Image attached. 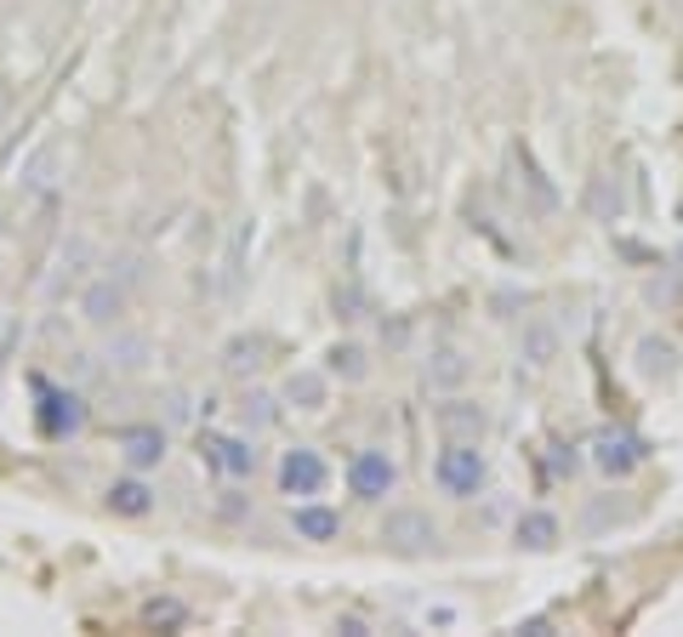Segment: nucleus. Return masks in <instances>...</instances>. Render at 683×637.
Instances as JSON below:
<instances>
[{
    "label": "nucleus",
    "mask_w": 683,
    "mask_h": 637,
    "mask_svg": "<svg viewBox=\"0 0 683 637\" xmlns=\"http://www.w3.org/2000/svg\"><path fill=\"white\" fill-rule=\"evenodd\" d=\"M485 478H490L485 450H478V444H467V439H444L439 462H434V483H439L444 495H455V501H473L478 490H485Z\"/></svg>",
    "instance_id": "f257e3e1"
},
{
    "label": "nucleus",
    "mask_w": 683,
    "mask_h": 637,
    "mask_svg": "<svg viewBox=\"0 0 683 637\" xmlns=\"http://www.w3.org/2000/svg\"><path fill=\"white\" fill-rule=\"evenodd\" d=\"M120 268H125L120 279H114V273H103V279H92V285L81 291V314H86L92 324H120L125 302H132V285H137V257H125Z\"/></svg>",
    "instance_id": "f03ea898"
},
{
    "label": "nucleus",
    "mask_w": 683,
    "mask_h": 637,
    "mask_svg": "<svg viewBox=\"0 0 683 637\" xmlns=\"http://www.w3.org/2000/svg\"><path fill=\"white\" fill-rule=\"evenodd\" d=\"M199 462L217 478H251L257 473V444L240 432H199Z\"/></svg>",
    "instance_id": "7ed1b4c3"
},
{
    "label": "nucleus",
    "mask_w": 683,
    "mask_h": 637,
    "mask_svg": "<svg viewBox=\"0 0 683 637\" xmlns=\"http://www.w3.org/2000/svg\"><path fill=\"white\" fill-rule=\"evenodd\" d=\"M325 483H331V467H325L319 450H308V444L285 450V462H280V495L314 501V495H325Z\"/></svg>",
    "instance_id": "20e7f679"
},
{
    "label": "nucleus",
    "mask_w": 683,
    "mask_h": 637,
    "mask_svg": "<svg viewBox=\"0 0 683 637\" xmlns=\"http://www.w3.org/2000/svg\"><path fill=\"white\" fill-rule=\"evenodd\" d=\"M347 490L359 495V501H388L399 490V467H393V455L388 450H359L347 462Z\"/></svg>",
    "instance_id": "39448f33"
},
{
    "label": "nucleus",
    "mask_w": 683,
    "mask_h": 637,
    "mask_svg": "<svg viewBox=\"0 0 683 637\" xmlns=\"http://www.w3.org/2000/svg\"><path fill=\"white\" fill-rule=\"evenodd\" d=\"M382 541L393 552H434L439 524H434V513H422V506H393V513L382 518Z\"/></svg>",
    "instance_id": "423d86ee"
},
{
    "label": "nucleus",
    "mask_w": 683,
    "mask_h": 637,
    "mask_svg": "<svg viewBox=\"0 0 683 637\" xmlns=\"http://www.w3.org/2000/svg\"><path fill=\"white\" fill-rule=\"evenodd\" d=\"M638 462H644V439H638V432H626V427H603L598 439H593V467H598V473L626 478Z\"/></svg>",
    "instance_id": "0eeeda50"
},
{
    "label": "nucleus",
    "mask_w": 683,
    "mask_h": 637,
    "mask_svg": "<svg viewBox=\"0 0 683 637\" xmlns=\"http://www.w3.org/2000/svg\"><path fill=\"white\" fill-rule=\"evenodd\" d=\"M81 427H86V399L63 393V388H46V381H40V432H46V439H74Z\"/></svg>",
    "instance_id": "6e6552de"
},
{
    "label": "nucleus",
    "mask_w": 683,
    "mask_h": 637,
    "mask_svg": "<svg viewBox=\"0 0 683 637\" xmlns=\"http://www.w3.org/2000/svg\"><path fill=\"white\" fill-rule=\"evenodd\" d=\"M434 421H439L444 439H467V444H478V439L490 432L485 404H473V399H444L439 411H434Z\"/></svg>",
    "instance_id": "1a4fd4ad"
},
{
    "label": "nucleus",
    "mask_w": 683,
    "mask_h": 637,
    "mask_svg": "<svg viewBox=\"0 0 683 637\" xmlns=\"http://www.w3.org/2000/svg\"><path fill=\"white\" fill-rule=\"evenodd\" d=\"M92 257H97V245H92L86 234H74V240H69L63 250H58V262H52L58 273L46 279V296L58 302L63 291H74V285H81V279H86V262H92Z\"/></svg>",
    "instance_id": "9d476101"
},
{
    "label": "nucleus",
    "mask_w": 683,
    "mask_h": 637,
    "mask_svg": "<svg viewBox=\"0 0 683 637\" xmlns=\"http://www.w3.org/2000/svg\"><path fill=\"white\" fill-rule=\"evenodd\" d=\"M291 529H296V541H337L342 513H337V506H319V501H296Z\"/></svg>",
    "instance_id": "9b49d317"
},
{
    "label": "nucleus",
    "mask_w": 683,
    "mask_h": 637,
    "mask_svg": "<svg viewBox=\"0 0 683 637\" xmlns=\"http://www.w3.org/2000/svg\"><path fill=\"white\" fill-rule=\"evenodd\" d=\"M120 455H125V467H132V473L160 467V462H166V432H160V427H132V432L120 439Z\"/></svg>",
    "instance_id": "f8f14e48"
},
{
    "label": "nucleus",
    "mask_w": 683,
    "mask_h": 637,
    "mask_svg": "<svg viewBox=\"0 0 683 637\" xmlns=\"http://www.w3.org/2000/svg\"><path fill=\"white\" fill-rule=\"evenodd\" d=\"M109 513L148 518V513H155V490H148L143 478H120V483H109Z\"/></svg>",
    "instance_id": "ddd939ff"
},
{
    "label": "nucleus",
    "mask_w": 683,
    "mask_h": 637,
    "mask_svg": "<svg viewBox=\"0 0 683 637\" xmlns=\"http://www.w3.org/2000/svg\"><path fill=\"white\" fill-rule=\"evenodd\" d=\"M325 399H331V381L319 370H291L285 376V404H296V411H325Z\"/></svg>",
    "instance_id": "4468645a"
},
{
    "label": "nucleus",
    "mask_w": 683,
    "mask_h": 637,
    "mask_svg": "<svg viewBox=\"0 0 683 637\" xmlns=\"http://www.w3.org/2000/svg\"><path fill=\"white\" fill-rule=\"evenodd\" d=\"M552 541H559V518H552V513H524V518H519V547L547 552Z\"/></svg>",
    "instance_id": "2eb2a0df"
},
{
    "label": "nucleus",
    "mask_w": 683,
    "mask_h": 637,
    "mask_svg": "<svg viewBox=\"0 0 683 637\" xmlns=\"http://www.w3.org/2000/svg\"><path fill=\"white\" fill-rule=\"evenodd\" d=\"M331 376H342V381H365V376H370L365 347H359V342H337V347H331Z\"/></svg>",
    "instance_id": "dca6fc26"
},
{
    "label": "nucleus",
    "mask_w": 683,
    "mask_h": 637,
    "mask_svg": "<svg viewBox=\"0 0 683 637\" xmlns=\"http://www.w3.org/2000/svg\"><path fill=\"white\" fill-rule=\"evenodd\" d=\"M263 353H268V342L263 336H240V342H228V370H234V376H245V370H257L263 365Z\"/></svg>",
    "instance_id": "f3484780"
},
{
    "label": "nucleus",
    "mask_w": 683,
    "mask_h": 637,
    "mask_svg": "<svg viewBox=\"0 0 683 637\" xmlns=\"http://www.w3.org/2000/svg\"><path fill=\"white\" fill-rule=\"evenodd\" d=\"M58 155H63V148H58V143H46L40 155H35L29 166H23V188H52V183H58V176H52Z\"/></svg>",
    "instance_id": "a211bd4d"
},
{
    "label": "nucleus",
    "mask_w": 683,
    "mask_h": 637,
    "mask_svg": "<svg viewBox=\"0 0 683 637\" xmlns=\"http://www.w3.org/2000/svg\"><path fill=\"white\" fill-rule=\"evenodd\" d=\"M467 376V359L455 347H444V353H434V365H427V381H434V388H455V381Z\"/></svg>",
    "instance_id": "6ab92c4d"
},
{
    "label": "nucleus",
    "mask_w": 683,
    "mask_h": 637,
    "mask_svg": "<svg viewBox=\"0 0 683 637\" xmlns=\"http://www.w3.org/2000/svg\"><path fill=\"white\" fill-rule=\"evenodd\" d=\"M638 353H644V370H649V376H672V365H678L672 342H644Z\"/></svg>",
    "instance_id": "aec40b11"
},
{
    "label": "nucleus",
    "mask_w": 683,
    "mask_h": 637,
    "mask_svg": "<svg viewBox=\"0 0 683 637\" xmlns=\"http://www.w3.org/2000/svg\"><path fill=\"white\" fill-rule=\"evenodd\" d=\"M245 240H251V228H240L234 245H228V257H222V291H234V285H240V257H245Z\"/></svg>",
    "instance_id": "412c9836"
},
{
    "label": "nucleus",
    "mask_w": 683,
    "mask_h": 637,
    "mask_svg": "<svg viewBox=\"0 0 683 637\" xmlns=\"http://www.w3.org/2000/svg\"><path fill=\"white\" fill-rule=\"evenodd\" d=\"M240 411H245V421H251V427H268V421H273V399H268V393H251V399L240 404Z\"/></svg>",
    "instance_id": "4be33fe9"
},
{
    "label": "nucleus",
    "mask_w": 683,
    "mask_h": 637,
    "mask_svg": "<svg viewBox=\"0 0 683 637\" xmlns=\"http://www.w3.org/2000/svg\"><path fill=\"white\" fill-rule=\"evenodd\" d=\"M552 347H559V342H552V330H536V336H529V353H536V359H529V365H547Z\"/></svg>",
    "instance_id": "5701e85b"
},
{
    "label": "nucleus",
    "mask_w": 683,
    "mask_h": 637,
    "mask_svg": "<svg viewBox=\"0 0 683 637\" xmlns=\"http://www.w3.org/2000/svg\"><path fill=\"white\" fill-rule=\"evenodd\" d=\"M148 621H183V609L176 603H148Z\"/></svg>",
    "instance_id": "b1692460"
},
{
    "label": "nucleus",
    "mask_w": 683,
    "mask_h": 637,
    "mask_svg": "<svg viewBox=\"0 0 683 637\" xmlns=\"http://www.w3.org/2000/svg\"><path fill=\"white\" fill-rule=\"evenodd\" d=\"M12 114V97H7V86H0V120H7Z\"/></svg>",
    "instance_id": "393cba45"
}]
</instances>
